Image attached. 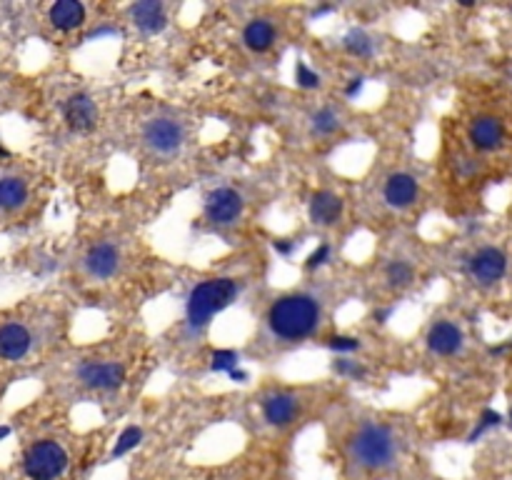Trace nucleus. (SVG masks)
Returning a JSON list of instances; mask_svg holds the SVG:
<instances>
[{
  "mask_svg": "<svg viewBox=\"0 0 512 480\" xmlns=\"http://www.w3.org/2000/svg\"><path fill=\"white\" fill-rule=\"evenodd\" d=\"M270 328L283 340H300L315 330L320 308L310 295H287L270 308Z\"/></svg>",
  "mask_w": 512,
  "mask_h": 480,
  "instance_id": "1",
  "label": "nucleus"
},
{
  "mask_svg": "<svg viewBox=\"0 0 512 480\" xmlns=\"http://www.w3.org/2000/svg\"><path fill=\"white\" fill-rule=\"evenodd\" d=\"M235 295H238V285L227 280V278L200 283L190 293V300H188V320H190V325L193 328L208 325L215 313L225 310L230 306Z\"/></svg>",
  "mask_w": 512,
  "mask_h": 480,
  "instance_id": "2",
  "label": "nucleus"
},
{
  "mask_svg": "<svg viewBox=\"0 0 512 480\" xmlns=\"http://www.w3.org/2000/svg\"><path fill=\"white\" fill-rule=\"evenodd\" d=\"M352 458L363 468H385L395 458V435L385 426H365L352 438Z\"/></svg>",
  "mask_w": 512,
  "mask_h": 480,
  "instance_id": "3",
  "label": "nucleus"
},
{
  "mask_svg": "<svg viewBox=\"0 0 512 480\" xmlns=\"http://www.w3.org/2000/svg\"><path fill=\"white\" fill-rule=\"evenodd\" d=\"M68 468L66 450L53 440H40L25 456V473L33 480H55Z\"/></svg>",
  "mask_w": 512,
  "mask_h": 480,
  "instance_id": "4",
  "label": "nucleus"
},
{
  "mask_svg": "<svg viewBox=\"0 0 512 480\" xmlns=\"http://www.w3.org/2000/svg\"><path fill=\"white\" fill-rule=\"evenodd\" d=\"M143 138L148 143V148H153L155 153L170 156V153H175L183 145V128L173 118H155L145 126Z\"/></svg>",
  "mask_w": 512,
  "mask_h": 480,
  "instance_id": "5",
  "label": "nucleus"
},
{
  "mask_svg": "<svg viewBox=\"0 0 512 480\" xmlns=\"http://www.w3.org/2000/svg\"><path fill=\"white\" fill-rule=\"evenodd\" d=\"M205 213L213 223L218 225H230L240 218L243 213V198H240L238 190L232 188H218L208 195L205 200Z\"/></svg>",
  "mask_w": 512,
  "mask_h": 480,
  "instance_id": "6",
  "label": "nucleus"
},
{
  "mask_svg": "<svg viewBox=\"0 0 512 480\" xmlns=\"http://www.w3.org/2000/svg\"><path fill=\"white\" fill-rule=\"evenodd\" d=\"M505 270H507V258L505 253L497 250V248H483L470 260V273L480 285H492V283L502 280Z\"/></svg>",
  "mask_w": 512,
  "mask_h": 480,
  "instance_id": "7",
  "label": "nucleus"
},
{
  "mask_svg": "<svg viewBox=\"0 0 512 480\" xmlns=\"http://www.w3.org/2000/svg\"><path fill=\"white\" fill-rule=\"evenodd\" d=\"M77 375L88 388L113 390L120 388L123 380H126V368L118 366V363H88V366L77 370Z\"/></svg>",
  "mask_w": 512,
  "mask_h": 480,
  "instance_id": "8",
  "label": "nucleus"
},
{
  "mask_svg": "<svg viewBox=\"0 0 512 480\" xmlns=\"http://www.w3.org/2000/svg\"><path fill=\"white\" fill-rule=\"evenodd\" d=\"M63 113H66L68 126H70L73 130H77V133L93 130V126L98 123V108H96V103L90 100L88 96H83V93L73 96L70 100L66 103Z\"/></svg>",
  "mask_w": 512,
  "mask_h": 480,
  "instance_id": "9",
  "label": "nucleus"
},
{
  "mask_svg": "<svg viewBox=\"0 0 512 480\" xmlns=\"http://www.w3.org/2000/svg\"><path fill=\"white\" fill-rule=\"evenodd\" d=\"M502 138H505V128L492 115L477 118L470 126V140L477 150H497L502 145Z\"/></svg>",
  "mask_w": 512,
  "mask_h": 480,
  "instance_id": "10",
  "label": "nucleus"
},
{
  "mask_svg": "<svg viewBox=\"0 0 512 480\" xmlns=\"http://www.w3.org/2000/svg\"><path fill=\"white\" fill-rule=\"evenodd\" d=\"M428 345L437 355H455L462 348V330L455 323H435L428 333Z\"/></svg>",
  "mask_w": 512,
  "mask_h": 480,
  "instance_id": "11",
  "label": "nucleus"
},
{
  "mask_svg": "<svg viewBox=\"0 0 512 480\" xmlns=\"http://www.w3.org/2000/svg\"><path fill=\"white\" fill-rule=\"evenodd\" d=\"M118 250H115V246H110V243H100V246L90 248V253L85 255V268H88V273L93 278H100V280H105V278H110L118 270Z\"/></svg>",
  "mask_w": 512,
  "mask_h": 480,
  "instance_id": "12",
  "label": "nucleus"
},
{
  "mask_svg": "<svg viewBox=\"0 0 512 480\" xmlns=\"http://www.w3.org/2000/svg\"><path fill=\"white\" fill-rule=\"evenodd\" d=\"M30 350V333L18 323L0 328V358L20 360Z\"/></svg>",
  "mask_w": 512,
  "mask_h": 480,
  "instance_id": "13",
  "label": "nucleus"
},
{
  "mask_svg": "<svg viewBox=\"0 0 512 480\" xmlns=\"http://www.w3.org/2000/svg\"><path fill=\"white\" fill-rule=\"evenodd\" d=\"M130 13H133V23L143 30V33H150V36H153V33H160V30L167 25L165 10H163V6L158 0L135 3V6L130 8Z\"/></svg>",
  "mask_w": 512,
  "mask_h": 480,
  "instance_id": "14",
  "label": "nucleus"
},
{
  "mask_svg": "<svg viewBox=\"0 0 512 480\" xmlns=\"http://www.w3.org/2000/svg\"><path fill=\"white\" fill-rule=\"evenodd\" d=\"M417 198V183L412 175L407 173H395L387 178L385 183V200L393 208H407L412 200Z\"/></svg>",
  "mask_w": 512,
  "mask_h": 480,
  "instance_id": "15",
  "label": "nucleus"
},
{
  "mask_svg": "<svg viewBox=\"0 0 512 480\" xmlns=\"http://www.w3.org/2000/svg\"><path fill=\"white\" fill-rule=\"evenodd\" d=\"M265 418L270 426H287L298 415V400L290 393H273L265 398Z\"/></svg>",
  "mask_w": 512,
  "mask_h": 480,
  "instance_id": "16",
  "label": "nucleus"
},
{
  "mask_svg": "<svg viewBox=\"0 0 512 480\" xmlns=\"http://www.w3.org/2000/svg\"><path fill=\"white\" fill-rule=\"evenodd\" d=\"M342 213V200L330 190H320L310 200V218L317 225H333Z\"/></svg>",
  "mask_w": 512,
  "mask_h": 480,
  "instance_id": "17",
  "label": "nucleus"
},
{
  "mask_svg": "<svg viewBox=\"0 0 512 480\" xmlns=\"http://www.w3.org/2000/svg\"><path fill=\"white\" fill-rule=\"evenodd\" d=\"M85 20V8L77 0H58L50 8V23L58 30H75Z\"/></svg>",
  "mask_w": 512,
  "mask_h": 480,
  "instance_id": "18",
  "label": "nucleus"
},
{
  "mask_svg": "<svg viewBox=\"0 0 512 480\" xmlns=\"http://www.w3.org/2000/svg\"><path fill=\"white\" fill-rule=\"evenodd\" d=\"M243 40H245V45L250 50H255V53H265V50L275 43V28L268 23V20H253V23H248V28H245Z\"/></svg>",
  "mask_w": 512,
  "mask_h": 480,
  "instance_id": "19",
  "label": "nucleus"
},
{
  "mask_svg": "<svg viewBox=\"0 0 512 480\" xmlns=\"http://www.w3.org/2000/svg\"><path fill=\"white\" fill-rule=\"evenodd\" d=\"M25 195H28V188H25V183L20 178L0 180V208H18V205L25 203Z\"/></svg>",
  "mask_w": 512,
  "mask_h": 480,
  "instance_id": "20",
  "label": "nucleus"
},
{
  "mask_svg": "<svg viewBox=\"0 0 512 480\" xmlns=\"http://www.w3.org/2000/svg\"><path fill=\"white\" fill-rule=\"evenodd\" d=\"M342 43H345L347 53L358 55V58H365V55L372 53V40H370V36L363 33V30H350Z\"/></svg>",
  "mask_w": 512,
  "mask_h": 480,
  "instance_id": "21",
  "label": "nucleus"
},
{
  "mask_svg": "<svg viewBox=\"0 0 512 480\" xmlns=\"http://www.w3.org/2000/svg\"><path fill=\"white\" fill-rule=\"evenodd\" d=\"M140 440H143V430H140V428H135V426L126 428V430L120 433L118 443H115V448H113V458H120V456H126V453H130L133 448H137Z\"/></svg>",
  "mask_w": 512,
  "mask_h": 480,
  "instance_id": "22",
  "label": "nucleus"
},
{
  "mask_svg": "<svg viewBox=\"0 0 512 480\" xmlns=\"http://www.w3.org/2000/svg\"><path fill=\"white\" fill-rule=\"evenodd\" d=\"M338 126H340L338 115H335V110H330V108H322L313 115V128H315V133H320V135H330V133L338 130Z\"/></svg>",
  "mask_w": 512,
  "mask_h": 480,
  "instance_id": "23",
  "label": "nucleus"
},
{
  "mask_svg": "<svg viewBox=\"0 0 512 480\" xmlns=\"http://www.w3.org/2000/svg\"><path fill=\"white\" fill-rule=\"evenodd\" d=\"M238 353H232V350H215L213 353V370L215 373H227L230 375L232 370H238Z\"/></svg>",
  "mask_w": 512,
  "mask_h": 480,
  "instance_id": "24",
  "label": "nucleus"
},
{
  "mask_svg": "<svg viewBox=\"0 0 512 480\" xmlns=\"http://www.w3.org/2000/svg\"><path fill=\"white\" fill-rule=\"evenodd\" d=\"M387 280H390L393 288H402V285H407L412 280V268L407 263H402V260H395L387 268Z\"/></svg>",
  "mask_w": 512,
  "mask_h": 480,
  "instance_id": "25",
  "label": "nucleus"
},
{
  "mask_svg": "<svg viewBox=\"0 0 512 480\" xmlns=\"http://www.w3.org/2000/svg\"><path fill=\"white\" fill-rule=\"evenodd\" d=\"M295 78H298V85H300V88L313 90V88H317V85H320V75L310 70V68L305 66V63H298V68H295Z\"/></svg>",
  "mask_w": 512,
  "mask_h": 480,
  "instance_id": "26",
  "label": "nucleus"
},
{
  "mask_svg": "<svg viewBox=\"0 0 512 480\" xmlns=\"http://www.w3.org/2000/svg\"><path fill=\"white\" fill-rule=\"evenodd\" d=\"M328 345L338 353H350V350H358L360 348V340L358 338H350V336H333L328 340Z\"/></svg>",
  "mask_w": 512,
  "mask_h": 480,
  "instance_id": "27",
  "label": "nucleus"
},
{
  "mask_svg": "<svg viewBox=\"0 0 512 480\" xmlns=\"http://www.w3.org/2000/svg\"><path fill=\"white\" fill-rule=\"evenodd\" d=\"M500 423H502L500 413H495V410H485V413H483V420H480V426H477V430L470 435V440H475L483 430H488V428H495V426H500Z\"/></svg>",
  "mask_w": 512,
  "mask_h": 480,
  "instance_id": "28",
  "label": "nucleus"
},
{
  "mask_svg": "<svg viewBox=\"0 0 512 480\" xmlns=\"http://www.w3.org/2000/svg\"><path fill=\"white\" fill-rule=\"evenodd\" d=\"M333 368H335V373H340V375H355V378L363 375V368L355 366V363H350V360H338Z\"/></svg>",
  "mask_w": 512,
  "mask_h": 480,
  "instance_id": "29",
  "label": "nucleus"
},
{
  "mask_svg": "<svg viewBox=\"0 0 512 480\" xmlns=\"http://www.w3.org/2000/svg\"><path fill=\"white\" fill-rule=\"evenodd\" d=\"M328 255H330V248L328 246H320L315 253H313V255H310L308 263H305V265H308V268H317V265H322L325 260H328Z\"/></svg>",
  "mask_w": 512,
  "mask_h": 480,
  "instance_id": "30",
  "label": "nucleus"
},
{
  "mask_svg": "<svg viewBox=\"0 0 512 480\" xmlns=\"http://www.w3.org/2000/svg\"><path fill=\"white\" fill-rule=\"evenodd\" d=\"M363 83H365L363 78H352V80H350V85H347V88H345V93H347V96H350V98H355V96H358V93H360V90H363Z\"/></svg>",
  "mask_w": 512,
  "mask_h": 480,
  "instance_id": "31",
  "label": "nucleus"
},
{
  "mask_svg": "<svg viewBox=\"0 0 512 480\" xmlns=\"http://www.w3.org/2000/svg\"><path fill=\"white\" fill-rule=\"evenodd\" d=\"M292 248H295V246H292L290 240H275V250H278V253H283V255H287V253H292Z\"/></svg>",
  "mask_w": 512,
  "mask_h": 480,
  "instance_id": "32",
  "label": "nucleus"
},
{
  "mask_svg": "<svg viewBox=\"0 0 512 480\" xmlns=\"http://www.w3.org/2000/svg\"><path fill=\"white\" fill-rule=\"evenodd\" d=\"M230 378H232V380H238V383H243V380H248V373H245V370H232V373H230Z\"/></svg>",
  "mask_w": 512,
  "mask_h": 480,
  "instance_id": "33",
  "label": "nucleus"
},
{
  "mask_svg": "<svg viewBox=\"0 0 512 480\" xmlns=\"http://www.w3.org/2000/svg\"><path fill=\"white\" fill-rule=\"evenodd\" d=\"M8 433H10V428H8V426H3V428H0V438H6Z\"/></svg>",
  "mask_w": 512,
  "mask_h": 480,
  "instance_id": "34",
  "label": "nucleus"
},
{
  "mask_svg": "<svg viewBox=\"0 0 512 480\" xmlns=\"http://www.w3.org/2000/svg\"><path fill=\"white\" fill-rule=\"evenodd\" d=\"M510 420H512V410H510Z\"/></svg>",
  "mask_w": 512,
  "mask_h": 480,
  "instance_id": "35",
  "label": "nucleus"
}]
</instances>
